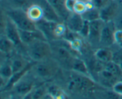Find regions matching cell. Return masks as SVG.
<instances>
[{"label": "cell", "mask_w": 122, "mask_h": 99, "mask_svg": "<svg viewBox=\"0 0 122 99\" xmlns=\"http://www.w3.org/2000/svg\"><path fill=\"white\" fill-rule=\"evenodd\" d=\"M5 15L14 23L17 28L22 31H36L35 23L28 17L26 11L21 9L6 8L2 10Z\"/></svg>", "instance_id": "obj_1"}, {"label": "cell", "mask_w": 122, "mask_h": 99, "mask_svg": "<svg viewBox=\"0 0 122 99\" xmlns=\"http://www.w3.org/2000/svg\"><path fill=\"white\" fill-rule=\"evenodd\" d=\"M26 47L29 56L35 62L46 59L52 54V47L46 40L36 41Z\"/></svg>", "instance_id": "obj_2"}, {"label": "cell", "mask_w": 122, "mask_h": 99, "mask_svg": "<svg viewBox=\"0 0 122 99\" xmlns=\"http://www.w3.org/2000/svg\"><path fill=\"white\" fill-rule=\"evenodd\" d=\"M34 67L36 73L42 78H50L57 72L56 63L49 58L35 63Z\"/></svg>", "instance_id": "obj_3"}, {"label": "cell", "mask_w": 122, "mask_h": 99, "mask_svg": "<svg viewBox=\"0 0 122 99\" xmlns=\"http://www.w3.org/2000/svg\"><path fill=\"white\" fill-rule=\"evenodd\" d=\"M100 19L104 22L114 21L122 11L120 4L114 0H111L109 3L100 10Z\"/></svg>", "instance_id": "obj_4"}, {"label": "cell", "mask_w": 122, "mask_h": 99, "mask_svg": "<svg viewBox=\"0 0 122 99\" xmlns=\"http://www.w3.org/2000/svg\"><path fill=\"white\" fill-rule=\"evenodd\" d=\"M116 31V27L114 21L105 22L100 36V46L101 47L108 48L115 43L114 33Z\"/></svg>", "instance_id": "obj_5"}, {"label": "cell", "mask_w": 122, "mask_h": 99, "mask_svg": "<svg viewBox=\"0 0 122 99\" xmlns=\"http://www.w3.org/2000/svg\"><path fill=\"white\" fill-rule=\"evenodd\" d=\"M4 27V31L5 36L13 42L15 47H20L21 45H24L20 39L19 29L15 26V24L6 15Z\"/></svg>", "instance_id": "obj_6"}, {"label": "cell", "mask_w": 122, "mask_h": 99, "mask_svg": "<svg viewBox=\"0 0 122 99\" xmlns=\"http://www.w3.org/2000/svg\"><path fill=\"white\" fill-rule=\"evenodd\" d=\"M58 23L44 18L35 24L37 29L44 35L48 41H54L57 39L54 35V29Z\"/></svg>", "instance_id": "obj_7"}, {"label": "cell", "mask_w": 122, "mask_h": 99, "mask_svg": "<svg viewBox=\"0 0 122 99\" xmlns=\"http://www.w3.org/2000/svg\"><path fill=\"white\" fill-rule=\"evenodd\" d=\"M70 87L79 91H87L94 87V82L88 76L77 73L71 77Z\"/></svg>", "instance_id": "obj_8"}, {"label": "cell", "mask_w": 122, "mask_h": 99, "mask_svg": "<svg viewBox=\"0 0 122 99\" xmlns=\"http://www.w3.org/2000/svg\"><path fill=\"white\" fill-rule=\"evenodd\" d=\"M32 3L40 6L44 11V19L56 22H64L47 0H32Z\"/></svg>", "instance_id": "obj_9"}, {"label": "cell", "mask_w": 122, "mask_h": 99, "mask_svg": "<svg viewBox=\"0 0 122 99\" xmlns=\"http://www.w3.org/2000/svg\"><path fill=\"white\" fill-rule=\"evenodd\" d=\"M105 22L101 19L89 22V33L88 39L89 42L94 45H100L101 31L104 26Z\"/></svg>", "instance_id": "obj_10"}, {"label": "cell", "mask_w": 122, "mask_h": 99, "mask_svg": "<svg viewBox=\"0 0 122 99\" xmlns=\"http://www.w3.org/2000/svg\"><path fill=\"white\" fill-rule=\"evenodd\" d=\"M21 41L24 45H30L38 40H46L44 35L39 31H22L19 29Z\"/></svg>", "instance_id": "obj_11"}, {"label": "cell", "mask_w": 122, "mask_h": 99, "mask_svg": "<svg viewBox=\"0 0 122 99\" xmlns=\"http://www.w3.org/2000/svg\"><path fill=\"white\" fill-rule=\"evenodd\" d=\"M84 21L81 14L72 12L66 19L64 23L68 29L78 33L82 27Z\"/></svg>", "instance_id": "obj_12"}, {"label": "cell", "mask_w": 122, "mask_h": 99, "mask_svg": "<svg viewBox=\"0 0 122 99\" xmlns=\"http://www.w3.org/2000/svg\"><path fill=\"white\" fill-rule=\"evenodd\" d=\"M52 53L54 52L56 57L60 61L64 63H70L72 64L74 58H73L72 54L67 48L61 45L55 46L54 47H52Z\"/></svg>", "instance_id": "obj_13"}, {"label": "cell", "mask_w": 122, "mask_h": 99, "mask_svg": "<svg viewBox=\"0 0 122 99\" xmlns=\"http://www.w3.org/2000/svg\"><path fill=\"white\" fill-rule=\"evenodd\" d=\"M4 2V9L6 8H14L27 10L28 7L32 4V0H2Z\"/></svg>", "instance_id": "obj_14"}, {"label": "cell", "mask_w": 122, "mask_h": 99, "mask_svg": "<svg viewBox=\"0 0 122 99\" xmlns=\"http://www.w3.org/2000/svg\"><path fill=\"white\" fill-rule=\"evenodd\" d=\"M26 13L30 20L35 23L38 22L44 18L42 9L40 6L36 4H32L30 5L26 10Z\"/></svg>", "instance_id": "obj_15"}, {"label": "cell", "mask_w": 122, "mask_h": 99, "mask_svg": "<svg viewBox=\"0 0 122 99\" xmlns=\"http://www.w3.org/2000/svg\"><path fill=\"white\" fill-rule=\"evenodd\" d=\"M49 3L54 7L58 15L65 21L70 12L66 9L65 6V0H47Z\"/></svg>", "instance_id": "obj_16"}, {"label": "cell", "mask_w": 122, "mask_h": 99, "mask_svg": "<svg viewBox=\"0 0 122 99\" xmlns=\"http://www.w3.org/2000/svg\"><path fill=\"white\" fill-rule=\"evenodd\" d=\"M33 65H34V64H33ZM33 65L32 64H30V63L29 64H27V65L25 66V68H23L22 70L13 73V76L8 79V82H7V83L6 84L5 87L4 88V89H10L12 87L15 86V85L20 81V79L22 78L23 76H24V75L29 71V70L30 69L32 66H33Z\"/></svg>", "instance_id": "obj_17"}, {"label": "cell", "mask_w": 122, "mask_h": 99, "mask_svg": "<svg viewBox=\"0 0 122 99\" xmlns=\"http://www.w3.org/2000/svg\"><path fill=\"white\" fill-rule=\"evenodd\" d=\"M95 57L101 63L106 64L112 61L113 52L108 48L100 47L95 51Z\"/></svg>", "instance_id": "obj_18"}, {"label": "cell", "mask_w": 122, "mask_h": 99, "mask_svg": "<svg viewBox=\"0 0 122 99\" xmlns=\"http://www.w3.org/2000/svg\"><path fill=\"white\" fill-rule=\"evenodd\" d=\"M71 69L77 73L89 76V72L86 64L81 58L77 57L74 58L71 64Z\"/></svg>", "instance_id": "obj_19"}, {"label": "cell", "mask_w": 122, "mask_h": 99, "mask_svg": "<svg viewBox=\"0 0 122 99\" xmlns=\"http://www.w3.org/2000/svg\"><path fill=\"white\" fill-rule=\"evenodd\" d=\"M15 85H17L15 87V91L19 95L24 96L32 91L33 83L32 81H25L22 82H19Z\"/></svg>", "instance_id": "obj_20"}, {"label": "cell", "mask_w": 122, "mask_h": 99, "mask_svg": "<svg viewBox=\"0 0 122 99\" xmlns=\"http://www.w3.org/2000/svg\"><path fill=\"white\" fill-rule=\"evenodd\" d=\"M15 45L4 35L1 36L0 39V50L2 53L8 54L11 52Z\"/></svg>", "instance_id": "obj_21"}, {"label": "cell", "mask_w": 122, "mask_h": 99, "mask_svg": "<svg viewBox=\"0 0 122 99\" xmlns=\"http://www.w3.org/2000/svg\"><path fill=\"white\" fill-rule=\"evenodd\" d=\"M81 16L85 21L91 22L100 19V11L97 8H94L92 10H86Z\"/></svg>", "instance_id": "obj_22"}, {"label": "cell", "mask_w": 122, "mask_h": 99, "mask_svg": "<svg viewBox=\"0 0 122 99\" xmlns=\"http://www.w3.org/2000/svg\"><path fill=\"white\" fill-rule=\"evenodd\" d=\"M105 69L112 73V74L117 77H119L122 75V70L121 67L119 64L115 63V62L111 61L108 63H106V66Z\"/></svg>", "instance_id": "obj_23"}, {"label": "cell", "mask_w": 122, "mask_h": 99, "mask_svg": "<svg viewBox=\"0 0 122 99\" xmlns=\"http://www.w3.org/2000/svg\"><path fill=\"white\" fill-rule=\"evenodd\" d=\"M48 94L51 99H64L61 89L56 85H51L48 88Z\"/></svg>", "instance_id": "obj_24"}, {"label": "cell", "mask_w": 122, "mask_h": 99, "mask_svg": "<svg viewBox=\"0 0 122 99\" xmlns=\"http://www.w3.org/2000/svg\"><path fill=\"white\" fill-rule=\"evenodd\" d=\"M67 29V28L64 22L58 23L54 29V35L56 38H63L66 32Z\"/></svg>", "instance_id": "obj_25"}, {"label": "cell", "mask_w": 122, "mask_h": 99, "mask_svg": "<svg viewBox=\"0 0 122 99\" xmlns=\"http://www.w3.org/2000/svg\"><path fill=\"white\" fill-rule=\"evenodd\" d=\"M26 65L27 64H25V63L21 58H15L12 61V63L11 64L13 73L22 70Z\"/></svg>", "instance_id": "obj_26"}, {"label": "cell", "mask_w": 122, "mask_h": 99, "mask_svg": "<svg viewBox=\"0 0 122 99\" xmlns=\"http://www.w3.org/2000/svg\"><path fill=\"white\" fill-rule=\"evenodd\" d=\"M81 38V37H79V38L71 41L70 42H68L69 47L73 51H75L77 52H81L82 47H83V42Z\"/></svg>", "instance_id": "obj_27"}, {"label": "cell", "mask_w": 122, "mask_h": 99, "mask_svg": "<svg viewBox=\"0 0 122 99\" xmlns=\"http://www.w3.org/2000/svg\"><path fill=\"white\" fill-rule=\"evenodd\" d=\"M13 75V72L12 70L11 64H5L1 68V75L2 78L8 79H9Z\"/></svg>", "instance_id": "obj_28"}, {"label": "cell", "mask_w": 122, "mask_h": 99, "mask_svg": "<svg viewBox=\"0 0 122 99\" xmlns=\"http://www.w3.org/2000/svg\"><path fill=\"white\" fill-rule=\"evenodd\" d=\"M86 11V7L85 1L79 0L75 3L73 7L74 13L82 15Z\"/></svg>", "instance_id": "obj_29"}, {"label": "cell", "mask_w": 122, "mask_h": 99, "mask_svg": "<svg viewBox=\"0 0 122 99\" xmlns=\"http://www.w3.org/2000/svg\"><path fill=\"white\" fill-rule=\"evenodd\" d=\"M48 93V89L44 87H41L33 91V99H44L45 98L46 93Z\"/></svg>", "instance_id": "obj_30"}, {"label": "cell", "mask_w": 122, "mask_h": 99, "mask_svg": "<svg viewBox=\"0 0 122 99\" xmlns=\"http://www.w3.org/2000/svg\"><path fill=\"white\" fill-rule=\"evenodd\" d=\"M89 30H90V26H89V22L87 21H84L82 27L81 28V31L78 33L80 36L83 38H88V35L89 33Z\"/></svg>", "instance_id": "obj_31"}, {"label": "cell", "mask_w": 122, "mask_h": 99, "mask_svg": "<svg viewBox=\"0 0 122 99\" xmlns=\"http://www.w3.org/2000/svg\"><path fill=\"white\" fill-rule=\"evenodd\" d=\"M111 0H93L92 2L94 4V7L98 10H101L108 4Z\"/></svg>", "instance_id": "obj_32"}, {"label": "cell", "mask_w": 122, "mask_h": 99, "mask_svg": "<svg viewBox=\"0 0 122 99\" xmlns=\"http://www.w3.org/2000/svg\"><path fill=\"white\" fill-rule=\"evenodd\" d=\"M112 61L119 64L122 63V51H117L116 52H113Z\"/></svg>", "instance_id": "obj_33"}, {"label": "cell", "mask_w": 122, "mask_h": 99, "mask_svg": "<svg viewBox=\"0 0 122 99\" xmlns=\"http://www.w3.org/2000/svg\"><path fill=\"white\" fill-rule=\"evenodd\" d=\"M114 41L119 45L122 46V31L116 29L114 33Z\"/></svg>", "instance_id": "obj_34"}, {"label": "cell", "mask_w": 122, "mask_h": 99, "mask_svg": "<svg viewBox=\"0 0 122 99\" xmlns=\"http://www.w3.org/2000/svg\"><path fill=\"white\" fill-rule=\"evenodd\" d=\"M112 89L114 92L119 95H122V81H117L113 86Z\"/></svg>", "instance_id": "obj_35"}, {"label": "cell", "mask_w": 122, "mask_h": 99, "mask_svg": "<svg viewBox=\"0 0 122 99\" xmlns=\"http://www.w3.org/2000/svg\"><path fill=\"white\" fill-rule=\"evenodd\" d=\"M79 0H65V6L66 9L70 13L73 12V7L75 3Z\"/></svg>", "instance_id": "obj_36"}, {"label": "cell", "mask_w": 122, "mask_h": 99, "mask_svg": "<svg viewBox=\"0 0 122 99\" xmlns=\"http://www.w3.org/2000/svg\"><path fill=\"white\" fill-rule=\"evenodd\" d=\"M116 29L122 31V11L114 20Z\"/></svg>", "instance_id": "obj_37"}, {"label": "cell", "mask_w": 122, "mask_h": 99, "mask_svg": "<svg viewBox=\"0 0 122 99\" xmlns=\"http://www.w3.org/2000/svg\"><path fill=\"white\" fill-rule=\"evenodd\" d=\"M22 99H33V91L28 93L26 95H24Z\"/></svg>", "instance_id": "obj_38"}, {"label": "cell", "mask_w": 122, "mask_h": 99, "mask_svg": "<svg viewBox=\"0 0 122 99\" xmlns=\"http://www.w3.org/2000/svg\"><path fill=\"white\" fill-rule=\"evenodd\" d=\"M114 1H117V2H119V3H120L122 0H114Z\"/></svg>", "instance_id": "obj_39"}, {"label": "cell", "mask_w": 122, "mask_h": 99, "mask_svg": "<svg viewBox=\"0 0 122 99\" xmlns=\"http://www.w3.org/2000/svg\"><path fill=\"white\" fill-rule=\"evenodd\" d=\"M120 5H121V7H122V1H121V2H120Z\"/></svg>", "instance_id": "obj_40"}, {"label": "cell", "mask_w": 122, "mask_h": 99, "mask_svg": "<svg viewBox=\"0 0 122 99\" xmlns=\"http://www.w3.org/2000/svg\"><path fill=\"white\" fill-rule=\"evenodd\" d=\"M93 0H86V1H92Z\"/></svg>", "instance_id": "obj_41"}, {"label": "cell", "mask_w": 122, "mask_h": 99, "mask_svg": "<svg viewBox=\"0 0 122 99\" xmlns=\"http://www.w3.org/2000/svg\"><path fill=\"white\" fill-rule=\"evenodd\" d=\"M120 67H121V69H122V63H121V64H120Z\"/></svg>", "instance_id": "obj_42"}, {"label": "cell", "mask_w": 122, "mask_h": 99, "mask_svg": "<svg viewBox=\"0 0 122 99\" xmlns=\"http://www.w3.org/2000/svg\"><path fill=\"white\" fill-rule=\"evenodd\" d=\"M121 99H122V98H121Z\"/></svg>", "instance_id": "obj_43"}, {"label": "cell", "mask_w": 122, "mask_h": 99, "mask_svg": "<svg viewBox=\"0 0 122 99\" xmlns=\"http://www.w3.org/2000/svg\"><path fill=\"white\" fill-rule=\"evenodd\" d=\"M121 81H122V80H121Z\"/></svg>", "instance_id": "obj_44"}, {"label": "cell", "mask_w": 122, "mask_h": 99, "mask_svg": "<svg viewBox=\"0 0 122 99\" xmlns=\"http://www.w3.org/2000/svg\"><path fill=\"white\" fill-rule=\"evenodd\" d=\"M1 1H2V0H1Z\"/></svg>", "instance_id": "obj_45"}]
</instances>
